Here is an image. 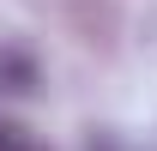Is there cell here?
<instances>
[{
  "mask_svg": "<svg viewBox=\"0 0 157 151\" xmlns=\"http://www.w3.org/2000/svg\"><path fill=\"white\" fill-rule=\"evenodd\" d=\"M0 85L6 91H36V60L30 55H18V48H0Z\"/></svg>",
  "mask_w": 157,
  "mask_h": 151,
  "instance_id": "1",
  "label": "cell"
},
{
  "mask_svg": "<svg viewBox=\"0 0 157 151\" xmlns=\"http://www.w3.org/2000/svg\"><path fill=\"white\" fill-rule=\"evenodd\" d=\"M0 151H48V145H36L24 127H6V121H0Z\"/></svg>",
  "mask_w": 157,
  "mask_h": 151,
  "instance_id": "2",
  "label": "cell"
}]
</instances>
